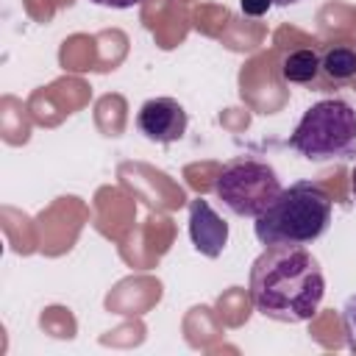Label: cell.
<instances>
[{"label": "cell", "instance_id": "1", "mask_svg": "<svg viewBox=\"0 0 356 356\" xmlns=\"http://www.w3.org/2000/svg\"><path fill=\"white\" fill-rule=\"evenodd\" d=\"M325 295V275L312 250L264 248L250 264L253 309L275 323H306L320 312Z\"/></svg>", "mask_w": 356, "mask_h": 356}, {"label": "cell", "instance_id": "2", "mask_svg": "<svg viewBox=\"0 0 356 356\" xmlns=\"http://www.w3.org/2000/svg\"><path fill=\"white\" fill-rule=\"evenodd\" d=\"M331 195L317 181H295L256 217L253 234L264 248L312 245L331 228Z\"/></svg>", "mask_w": 356, "mask_h": 356}, {"label": "cell", "instance_id": "3", "mask_svg": "<svg viewBox=\"0 0 356 356\" xmlns=\"http://www.w3.org/2000/svg\"><path fill=\"white\" fill-rule=\"evenodd\" d=\"M289 147L314 164L348 161L356 156V108L339 97L320 100L303 111Z\"/></svg>", "mask_w": 356, "mask_h": 356}, {"label": "cell", "instance_id": "4", "mask_svg": "<svg viewBox=\"0 0 356 356\" xmlns=\"http://www.w3.org/2000/svg\"><path fill=\"white\" fill-rule=\"evenodd\" d=\"M278 172L253 156H239L222 164L214 178V195L236 217H259L281 192Z\"/></svg>", "mask_w": 356, "mask_h": 356}, {"label": "cell", "instance_id": "5", "mask_svg": "<svg viewBox=\"0 0 356 356\" xmlns=\"http://www.w3.org/2000/svg\"><path fill=\"white\" fill-rule=\"evenodd\" d=\"M186 125L189 114L175 97H150L136 111V131L156 145H172L184 139Z\"/></svg>", "mask_w": 356, "mask_h": 356}, {"label": "cell", "instance_id": "6", "mask_svg": "<svg viewBox=\"0 0 356 356\" xmlns=\"http://www.w3.org/2000/svg\"><path fill=\"white\" fill-rule=\"evenodd\" d=\"M189 239L206 259H217L228 245V222L203 197L189 200Z\"/></svg>", "mask_w": 356, "mask_h": 356}, {"label": "cell", "instance_id": "7", "mask_svg": "<svg viewBox=\"0 0 356 356\" xmlns=\"http://www.w3.org/2000/svg\"><path fill=\"white\" fill-rule=\"evenodd\" d=\"M342 86H353L356 92V44L334 42L320 47V75L312 83L314 92H334Z\"/></svg>", "mask_w": 356, "mask_h": 356}, {"label": "cell", "instance_id": "8", "mask_svg": "<svg viewBox=\"0 0 356 356\" xmlns=\"http://www.w3.org/2000/svg\"><path fill=\"white\" fill-rule=\"evenodd\" d=\"M320 75V50L317 47H300L284 56L281 61V78L286 83L312 86Z\"/></svg>", "mask_w": 356, "mask_h": 356}, {"label": "cell", "instance_id": "9", "mask_svg": "<svg viewBox=\"0 0 356 356\" xmlns=\"http://www.w3.org/2000/svg\"><path fill=\"white\" fill-rule=\"evenodd\" d=\"M342 328H345V342L356 353V292L345 300L342 306Z\"/></svg>", "mask_w": 356, "mask_h": 356}, {"label": "cell", "instance_id": "10", "mask_svg": "<svg viewBox=\"0 0 356 356\" xmlns=\"http://www.w3.org/2000/svg\"><path fill=\"white\" fill-rule=\"evenodd\" d=\"M270 6H273V0H239V8L250 17H261Z\"/></svg>", "mask_w": 356, "mask_h": 356}, {"label": "cell", "instance_id": "11", "mask_svg": "<svg viewBox=\"0 0 356 356\" xmlns=\"http://www.w3.org/2000/svg\"><path fill=\"white\" fill-rule=\"evenodd\" d=\"M89 3L103 6V8H134V6H139L142 0H89Z\"/></svg>", "mask_w": 356, "mask_h": 356}, {"label": "cell", "instance_id": "12", "mask_svg": "<svg viewBox=\"0 0 356 356\" xmlns=\"http://www.w3.org/2000/svg\"><path fill=\"white\" fill-rule=\"evenodd\" d=\"M350 192H353V200H356V164H353V172H350Z\"/></svg>", "mask_w": 356, "mask_h": 356}, {"label": "cell", "instance_id": "13", "mask_svg": "<svg viewBox=\"0 0 356 356\" xmlns=\"http://www.w3.org/2000/svg\"><path fill=\"white\" fill-rule=\"evenodd\" d=\"M295 3H300V0H273V6H295Z\"/></svg>", "mask_w": 356, "mask_h": 356}]
</instances>
